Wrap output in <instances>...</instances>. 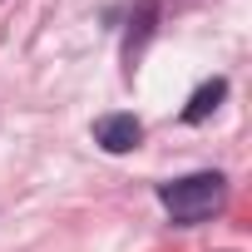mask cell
<instances>
[{
	"label": "cell",
	"instance_id": "cell-1",
	"mask_svg": "<svg viewBox=\"0 0 252 252\" xmlns=\"http://www.w3.org/2000/svg\"><path fill=\"white\" fill-rule=\"evenodd\" d=\"M158 203L168 208V218L178 227L213 222L227 208V178L218 168H203V173H188V178H168V183H158Z\"/></svg>",
	"mask_w": 252,
	"mask_h": 252
},
{
	"label": "cell",
	"instance_id": "cell-2",
	"mask_svg": "<svg viewBox=\"0 0 252 252\" xmlns=\"http://www.w3.org/2000/svg\"><path fill=\"white\" fill-rule=\"evenodd\" d=\"M94 144L104 154H134L144 144V124L134 114H99L94 119Z\"/></svg>",
	"mask_w": 252,
	"mask_h": 252
},
{
	"label": "cell",
	"instance_id": "cell-3",
	"mask_svg": "<svg viewBox=\"0 0 252 252\" xmlns=\"http://www.w3.org/2000/svg\"><path fill=\"white\" fill-rule=\"evenodd\" d=\"M158 20H163V5H158V0H134V15H129V35H124V64H129V69H134V60L144 55V45L154 40Z\"/></svg>",
	"mask_w": 252,
	"mask_h": 252
},
{
	"label": "cell",
	"instance_id": "cell-4",
	"mask_svg": "<svg viewBox=\"0 0 252 252\" xmlns=\"http://www.w3.org/2000/svg\"><path fill=\"white\" fill-rule=\"evenodd\" d=\"M222 99H227V79H222V74H213V79H203V84L188 94V104H183V114H178V119H183V124H203Z\"/></svg>",
	"mask_w": 252,
	"mask_h": 252
}]
</instances>
